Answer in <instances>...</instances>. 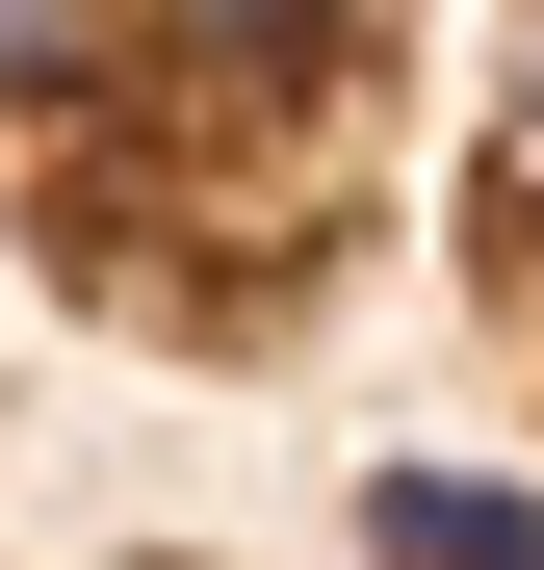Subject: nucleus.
Returning <instances> with one entry per match:
<instances>
[{"instance_id": "1", "label": "nucleus", "mask_w": 544, "mask_h": 570, "mask_svg": "<svg viewBox=\"0 0 544 570\" xmlns=\"http://www.w3.org/2000/svg\"><path fill=\"white\" fill-rule=\"evenodd\" d=\"M363 544H389V570H544V493H467V466H389V493H363Z\"/></svg>"}, {"instance_id": "2", "label": "nucleus", "mask_w": 544, "mask_h": 570, "mask_svg": "<svg viewBox=\"0 0 544 570\" xmlns=\"http://www.w3.org/2000/svg\"><path fill=\"white\" fill-rule=\"evenodd\" d=\"M78 52H105V27H78V0H0V105H52Z\"/></svg>"}, {"instance_id": "3", "label": "nucleus", "mask_w": 544, "mask_h": 570, "mask_svg": "<svg viewBox=\"0 0 544 570\" xmlns=\"http://www.w3.org/2000/svg\"><path fill=\"white\" fill-rule=\"evenodd\" d=\"M208 52H311V27H363V0H181Z\"/></svg>"}, {"instance_id": "4", "label": "nucleus", "mask_w": 544, "mask_h": 570, "mask_svg": "<svg viewBox=\"0 0 544 570\" xmlns=\"http://www.w3.org/2000/svg\"><path fill=\"white\" fill-rule=\"evenodd\" d=\"M493 181H518V208H544V0H518V130H493Z\"/></svg>"}]
</instances>
